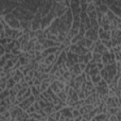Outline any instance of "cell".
<instances>
[{
    "label": "cell",
    "instance_id": "obj_1",
    "mask_svg": "<svg viewBox=\"0 0 121 121\" xmlns=\"http://www.w3.org/2000/svg\"><path fill=\"white\" fill-rule=\"evenodd\" d=\"M3 19L5 20V22L7 23V25L11 27V28H15V29H21L20 26V21L13 15L12 12H9L7 14L4 15Z\"/></svg>",
    "mask_w": 121,
    "mask_h": 121
},
{
    "label": "cell",
    "instance_id": "obj_2",
    "mask_svg": "<svg viewBox=\"0 0 121 121\" xmlns=\"http://www.w3.org/2000/svg\"><path fill=\"white\" fill-rule=\"evenodd\" d=\"M69 51H71L72 53H75L77 55H82V54H86L89 50L84 47V46H80V45H78L76 43H71L70 46H69Z\"/></svg>",
    "mask_w": 121,
    "mask_h": 121
},
{
    "label": "cell",
    "instance_id": "obj_3",
    "mask_svg": "<svg viewBox=\"0 0 121 121\" xmlns=\"http://www.w3.org/2000/svg\"><path fill=\"white\" fill-rule=\"evenodd\" d=\"M72 110H73V107L66 105V106L62 107L60 111V113L65 116V120H72V119H73Z\"/></svg>",
    "mask_w": 121,
    "mask_h": 121
},
{
    "label": "cell",
    "instance_id": "obj_4",
    "mask_svg": "<svg viewBox=\"0 0 121 121\" xmlns=\"http://www.w3.org/2000/svg\"><path fill=\"white\" fill-rule=\"evenodd\" d=\"M84 37L90 39V40L93 41V42H95V41L98 39V34H97V31H96V30H95V29H93L92 27H90V28L86 29L85 34H84Z\"/></svg>",
    "mask_w": 121,
    "mask_h": 121
},
{
    "label": "cell",
    "instance_id": "obj_5",
    "mask_svg": "<svg viewBox=\"0 0 121 121\" xmlns=\"http://www.w3.org/2000/svg\"><path fill=\"white\" fill-rule=\"evenodd\" d=\"M92 59V52L88 51L86 54H82V55H78V62H83L85 64H87Z\"/></svg>",
    "mask_w": 121,
    "mask_h": 121
},
{
    "label": "cell",
    "instance_id": "obj_6",
    "mask_svg": "<svg viewBox=\"0 0 121 121\" xmlns=\"http://www.w3.org/2000/svg\"><path fill=\"white\" fill-rule=\"evenodd\" d=\"M108 9L117 17H120V14H121V11H120V7L116 6L114 3H112L111 5L108 6Z\"/></svg>",
    "mask_w": 121,
    "mask_h": 121
},
{
    "label": "cell",
    "instance_id": "obj_7",
    "mask_svg": "<svg viewBox=\"0 0 121 121\" xmlns=\"http://www.w3.org/2000/svg\"><path fill=\"white\" fill-rule=\"evenodd\" d=\"M110 114L109 113H105V112H98L96 113L91 120H98V121H104V120H108V116Z\"/></svg>",
    "mask_w": 121,
    "mask_h": 121
},
{
    "label": "cell",
    "instance_id": "obj_8",
    "mask_svg": "<svg viewBox=\"0 0 121 121\" xmlns=\"http://www.w3.org/2000/svg\"><path fill=\"white\" fill-rule=\"evenodd\" d=\"M98 39L101 40H111V30L108 31H102L100 34H98Z\"/></svg>",
    "mask_w": 121,
    "mask_h": 121
},
{
    "label": "cell",
    "instance_id": "obj_9",
    "mask_svg": "<svg viewBox=\"0 0 121 121\" xmlns=\"http://www.w3.org/2000/svg\"><path fill=\"white\" fill-rule=\"evenodd\" d=\"M30 105H32V104L29 102V100H28L27 98H25L23 101H21V102L18 104V106H19L21 109H23L24 111H26L27 108H29Z\"/></svg>",
    "mask_w": 121,
    "mask_h": 121
},
{
    "label": "cell",
    "instance_id": "obj_10",
    "mask_svg": "<svg viewBox=\"0 0 121 121\" xmlns=\"http://www.w3.org/2000/svg\"><path fill=\"white\" fill-rule=\"evenodd\" d=\"M95 91L98 95H108V91H109V88L108 86L107 87H100V86H95Z\"/></svg>",
    "mask_w": 121,
    "mask_h": 121
},
{
    "label": "cell",
    "instance_id": "obj_11",
    "mask_svg": "<svg viewBox=\"0 0 121 121\" xmlns=\"http://www.w3.org/2000/svg\"><path fill=\"white\" fill-rule=\"evenodd\" d=\"M50 88L52 89V91L55 93V94H59L61 90L58 87V85H57V82H56V80H54V81H52L51 83H50Z\"/></svg>",
    "mask_w": 121,
    "mask_h": 121
},
{
    "label": "cell",
    "instance_id": "obj_12",
    "mask_svg": "<svg viewBox=\"0 0 121 121\" xmlns=\"http://www.w3.org/2000/svg\"><path fill=\"white\" fill-rule=\"evenodd\" d=\"M80 6L79 0H69V9L78 8Z\"/></svg>",
    "mask_w": 121,
    "mask_h": 121
},
{
    "label": "cell",
    "instance_id": "obj_13",
    "mask_svg": "<svg viewBox=\"0 0 121 121\" xmlns=\"http://www.w3.org/2000/svg\"><path fill=\"white\" fill-rule=\"evenodd\" d=\"M90 25H91V27L95 30L97 31L98 27H99V25H98V22L96 19H90Z\"/></svg>",
    "mask_w": 121,
    "mask_h": 121
},
{
    "label": "cell",
    "instance_id": "obj_14",
    "mask_svg": "<svg viewBox=\"0 0 121 121\" xmlns=\"http://www.w3.org/2000/svg\"><path fill=\"white\" fill-rule=\"evenodd\" d=\"M120 110L119 107H107V113L109 114H115Z\"/></svg>",
    "mask_w": 121,
    "mask_h": 121
},
{
    "label": "cell",
    "instance_id": "obj_15",
    "mask_svg": "<svg viewBox=\"0 0 121 121\" xmlns=\"http://www.w3.org/2000/svg\"><path fill=\"white\" fill-rule=\"evenodd\" d=\"M18 61L20 62V64H21V65H26V64H27V63L29 62V59L22 55V56H20V57H19Z\"/></svg>",
    "mask_w": 121,
    "mask_h": 121
},
{
    "label": "cell",
    "instance_id": "obj_16",
    "mask_svg": "<svg viewBox=\"0 0 121 121\" xmlns=\"http://www.w3.org/2000/svg\"><path fill=\"white\" fill-rule=\"evenodd\" d=\"M57 95H58V97L60 99V101H62V102H65L66 101V99H67V94L64 92V91H60L59 94H57Z\"/></svg>",
    "mask_w": 121,
    "mask_h": 121
},
{
    "label": "cell",
    "instance_id": "obj_17",
    "mask_svg": "<svg viewBox=\"0 0 121 121\" xmlns=\"http://www.w3.org/2000/svg\"><path fill=\"white\" fill-rule=\"evenodd\" d=\"M100 79H101V77H100V75H99V74L95 75V76H91V81L93 82L94 86H95V85L97 84V82H98Z\"/></svg>",
    "mask_w": 121,
    "mask_h": 121
},
{
    "label": "cell",
    "instance_id": "obj_18",
    "mask_svg": "<svg viewBox=\"0 0 121 121\" xmlns=\"http://www.w3.org/2000/svg\"><path fill=\"white\" fill-rule=\"evenodd\" d=\"M15 80L13 79V78L11 77V78H8L7 79V89H10V88H12V87H14V85H15Z\"/></svg>",
    "mask_w": 121,
    "mask_h": 121
},
{
    "label": "cell",
    "instance_id": "obj_19",
    "mask_svg": "<svg viewBox=\"0 0 121 121\" xmlns=\"http://www.w3.org/2000/svg\"><path fill=\"white\" fill-rule=\"evenodd\" d=\"M101 43L109 50L110 48H112V41L111 40H101Z\"/></svg>",
    "mask_w": 121,
    "mask_h": 121
},
{
    "label": "cell",
    "instance_id": "obj_20",
    "mask_svg": "<svg viewBox=\"0 0 121 121\" xmlns=\"http://www.w3.org/2000/svg\"><path fill=\"white\" fill-rule=\"evenodd\" d=\"M84 36H81V35H79L78 33L77 34V35H75L72 39H71V43H77L78 41H80L82 38H83Z\"/></svg>",
    "mask_w": 121,
    "mask_h": 121
},
{
    "label": "cell",
    "instance_id": "obj_21",
    "mask_svg": "<svg viewBox=\"0 0 121 121\" xmlns=\"http://www.w3.org/2000/svg\"><path fill=\"white\" fill-rule=\"evenodd\" d=\"M98 8V9L103 13V14H106V12L108 11V5L107 4H102V5H100L99 7H97Z\"/></svg>",
    "mask_w": 121,
    "mask_h": 121
},
{
    "label": "cell",
    "instance_id": "obj_22",
    "mask_svg": "<svg viewBox=\"0 0 121 121\" xmlns=\"http://www.w3.org/2000/svg\"><path fill=\"white\" fill-rule=\"evenodd\" d=\"M95 6L93 2L91 3H87V9H86V12H90L92 10H95Z\"/></svg>",
    "mask_w": 121,
    "mask_h": 121
},
{
    "label": "cell",
    "instance_id": "obj_23",
    "mask_svg": "<svg viewBox=\"0 0 121 121\" xmlns=\"http://www.w3.org/2000/svg\"><path fill=\"white\" fill-rule=\"evenodd\" d=\"M30 89H31V95H33L34 96H37V95L40 94V92H39V90L36 88V86L32 85V86H30Z\"/></svg>",
    "mask_w": 121,
    "mask_h": 121
},
{
    "label": "cell",
    "instance_id": "obj_24",
    "mask_svg": "<svg viewBox=\"0 0 121 121\" xmlns=\"http://www.w3.org/2000/svg\"><path fill=\"white\" fill-rule=\"evenodd\" d=\"M34 50H39V51H43V44H41L40 43H38V42L36 41V42H35V43H34Z\"/></svg>",
    "mask_w": 121,
    "mask_h": 121
},
{
    "label": "cell",
    "instance_id": "obj_25",
    "mask_svg": "<svg viewBox=\"0 0 121 121\" xmlns=\"http://www.w3.org/2000/svg\"><path fill=\"white\" fill-rule=\"evenodd\" d=\"M85 31H86V29H85L84 26H83L82 24H80V25H79V27H78V33L79 35H81V36H84Z\"/></svg>",
    "mask_w": 121,
    "mask_h": 121
},
{
    "label": "cell",
    "instance_id": "obj_26",
    "mask_svg": "<svg viewBox=\"0 0 121 121\" xmlns=\"http://www.w3.org/2000/svg\"><path fill=\"white\" fill-rule=\"evenodd\" d=\"M87 15L90 19H96V11L95 9V10H92L90 12H87Z\"/></svg>",
    "mask_w": 121,
    "mask_h": 121
},
{
    "label": "cell",
    "instance_id": "obj_27",
    "mask_svg": "<svg viewBox=\"0 0 121 121\" xmlns=\"http://www.w3.org/2000/svg\"><path fill=\"white\" fill-rule=\"evenodd\" d=\"M62 77L65 78V80H66V81H68V80L71 78V72H70L69 70L65 71V72L62 74Z\"/></svg>",
    "mask_w": 121,
    "mask_h": 121
},
{
    "label": "cell",
    "instance_id": "obj_28",
    "mask_svg": "<svg viewBox=\"0 0 121 121\" xmlns=\"http://www.w3.org/2000/svg\"><path fill=\"white\" fill-rule=\"evenodd\" d=\"M95 86H100V87H107L108 86V84H107V82H106V80L105 79H103V78H101L98 82H97V84L95 85Z\"/></svg>",
    "mask_w": 121,
    "mask_h": 121
},
{
    "label": "cell",
    "instance_id": "obj_29",
    "mask_svg": "<svg viewBox=\"0 0 121 121\" xmlns=\"http://www.w3.org/2000/svg\"><path fill=\"white\" fill-rule=\"evenodd\" d=\"M7 60H7V59L4 57V55L0 57V68H3V67L6 65Z\"/></svg>",
    "mask_w": 121,
    "mask_h": 121
},
{
    "label": "cell",
    "instance_id": "obj_30",
    "mask_svg": "<svg viewBox=\"0 0 121 121\" xmlns=\"http://www.w3.org/2000/svg\"><path fill=\"white\" fill-rule=\"evenodd\" d=\"M88 74H89L90 76H95V75H97V74H99V70H98L96 67H95V68L91 69V70L88 72Z\"/></svg>",
    "mask_w": 121,
    "mask_h": 121
},
{
    "label": "cell",
    "instance_id": "obj_31",
    "mask_svg": "<svg viewBox=\"0 0 121 121\" xmlns=\"http://www.w3.org/2000/svg\"><path fill=\"white\" fill-rule=\"evenodd\" d=\"M31 95V89H30V87H27V89L26 90V92H25V94L23 95V98L25 99V98H27L28 96H30Z\"/></svg>",
    "mask_w": 121,
    "mask_h": 121
},
{
    "label": "cell",
    "instance_id": "obj_32",
    "mask_svg": "<svg viewBox=\"0 0 121 121\" xmlns=\"http://www.w3.org/2000/svg\"><path fill=\"white\" fill-rule=\"evenodd\" d=\"M58 68H59L58 64H57V63H54L53 66H52V68H51V70H50V72H49V74H50V75H54V74L58 71Z\"/></svg>",
    "mask_w": 121,
    "mask_h": 121
},
{
    "label": "cell",
    "instance_id": "obj_33",
    "mask_svg": "<svg viewBox=\"0 0 121 121\" xmlns=\"http://www.w3.org/2000/svg\"><path fill=\"white\" fill-rule=\"evenodd\" d=\"M93 43H94L93 41H91L90 39H88V38L85 37V47H86L87 49H89V47L91 46V44H92Z\"/></svg>",
    "mask_w": 121,
    "mask_h": 121
},
{
    "label": "cell",
    "instance_id": "obj_34",
    "mask_svg": "<svg viewBox=\"0 0 121 121\" xmlns=\"http://www.w3.org/2000/svg\"><path fill=\"white\" fill-rule=\"evenodd\" d=\"M4 57H5L7 60H11V59H13V58L15 57V55H13L11 52H9V53H5V54H4Z\"/></svg>",
    "mask_w": 121,
    "mask_h": 121
},
{
    "label": "cell",
    "instance_id": "obj_35",
    "mask_svg": "<svg viewBox=\"0 0 121 121\" xmlns=\"http://www.w3.org/2000/svg\"><path fill=\"white\" fill-rule=\"evenodd\" d=\"M56 82H57L58 87H59L60 90H63V89H64V86H65V83H64V82H61V81H59V80H56Z\"/></svg>",
    "mask_w": 121,
    "mask_h": 121
},
{
    "label": "cell",
    "instance_id": "obj_36",
    "mask_svg": "<svg viewBox=\"0 0 121 121\" xmlns=\"http://www.w3.org/2000/svg\"><path fill=\"white\" fill-rule=\"evenodd\" d=\"M79 114H80V113H79L78 110L73 108V110H72V115H73V118H75L76 116H78V115H79Z\"/></svg>",
    "mask_w": 121,
    "mask_h": 121
},
{
    "label": "cell",
    "instance_id": "obj_37",
    "mask_svg": "<svg viewBox=\"0 0 121 121\" xmlns=\"http://www.w3.org/2000/svg\"><path fill=\"white\" fill-rule=\"evenodd\" d=\"M32 105H33V107L35 108L36 112H37V111H39V110L41 109V107H40V105H39V103H38V101H37V100H35V101L32 103Z\"/></svg>",
    "mask_w": 121,
    "mask_h": 121
},
{
    "label": "cell",
    "instance_id": "obj_38",
    "mask_svg": "<svg viewBox=\"0 0 121 121\" xmlns=\"http://www.w3.org/2000/svg\"><path fill=\"white\" fill-rule=\"evenodd\" d=\"M61 43H63L65 46H68V45H70L71 44V41L69 40V39H67V38H65L64 40H63V42Z\"/></svg>",
    "mask_w": 121,
    "mask_h": 121
},
{
    "label": "cell",
    "instance_id": "obj_39",
    "mask_svg": "<svg viewBox=\"0 0 121 121\" xmlns=\"http://www.w3.org/2000/svg\"><path fill=\"white\" fill-rule=\"evenodd\" d=\"M80 9H81V11H85L86 12V9H87V3H83V4H80Z\"/></svg>",
    "mask_w": 121,
    "mask_h": 121
},
{
    "label": "cell",
    "instance_id": "obj_40",
    "mask_svg": "<svg viewBox=\"0 0 121 121\" xmlns=\"http://www.w3.org/2000/svg\"><path fill=\"white\" fill-rule=\"evenodd\" d=\"M2 93H3V95H4V96L5 97H8V96H9V89H4L3 91H2Z\"/></svg>",
    "mask_w": 121,
    "mask_h": 121
},
{
    "label": "cell",
    "instance_id": "obj_41",
    "mask_svg": "<svg viewBox=\"0 0 121 121\" xmlns=\"http://www.w3.org/2000/svg\"><path fill=\"white\" fill-rule=\"evenodd\" d=\"M101 27L103 28V30H104V31H108V30H110V24L102 25V26H101Z\"/></svg>",
    "mask_w": 121,
    "mask_h": 121
},
{
    "label": "cell",
    "instance_id": "obj_42",
    "mask_svg": "<svg viewBox=\"0 0 121 121\" xmlns=\"http://www.w3.org/2000/svg\"><path fill=\"white\" fill-rule=\"evenodd\" d=\"M114 59H115V61L120 60V51L114 52Z\"/></svg>",
    "mask_w": 121,
    "mask_h": 121
},
{
    "label": "cell",
    "instance_id": "obj_43",
    "mask_svg": "<svg viewBox=\"0 0 121 121\" xmlns=\"http://www.w3.org/2000/svg\"><path fill=\"white\" fill-rule=\"evenodd\" d=\"M0 44H2L3 46H4L5 44H7V38H6V37L0 39Z\"/></svg>",
    "mask_w": 121,
    "mask_h": 121
},
{
    "label": "cell",
    "instance_id": "obj_44",
    "mask_svg": "<svg viewBox=\"0 0 121 121\" xmlns=\"http://www.w3.org/2000/svg\"><path fill=\"white\" fill-rule=\"evenodd\" d=\"M78 65H79L80 70L83 72V71H84V69H85V67H86V64H85V63H83V62H78Z\"/></svg>",
    "mask_w": 121,
    "mask_h": 121
},
{
    "label": "cell",
    "instance_id": "obj_45",
    "mask_svg": "<svg viewBox=\"0 0 121 121\" xmlns=\"http://www.w3.org/2000/svg\"><path fill=\"white\" fill-rule=\"evenodd\" d=\"M115 116L117 118V121H120L121 120V110H119L116 113H115Z\"/></svg>",
    "mask_w": 121,
    "mask_h": 121
},
{
    "label": "cell",
    "instance_id": "obj_46",
    "mask_svg": "<svg viewBox=\"0 0 121 121\" xmlns=\"http://www.w3.org/2000/svg\"><path fill=\"white\" fill-rule=\"evenodd\" d=\"M103 67H104V64H103L102 62H96V68H97L98 70H101Z\"/></svg>",
    "mask_w": 121,
    "mask_h": 121
},
{
    "label": "cell",
    "instance_id": "obj_47",
    "mask_svg": "<svg viewBox=\"0 0 121 121\" xmlns=\"http://www.w3.org/2000/svg\"><path fill=\"white\" fill-rule=\"evenodd\" d=\"M12 78H13V79L15 80V82H19V81H20V79H21V78H20L18 75H14Z\"/></svg>",
    "mask_w": 121,
    "mask_h": 121
},
{
    "label": "cell",
    "instance_id": "obj_48",
    "mask_svg": "<svg viewBox=\"0 0 121 121\" xmlns=\"http://www.w3.org/2000/svg\"><path fill=\"white\" fill-rule=\"evenodd\" d=\"M6 38H7V43H11V42L14 41L11 37H6Z\"/></svg>",
    "mask_w": 121,
    "mask_h": 121
},
{
    "label": "cell",
    "instance_id": "obj_49",
    "mask_svg": "<svg viewBox=\"0 0 121 121\" xmlns=\"http://www.w3.org/2000/svg\"><path fill=\"white\" fill-rule=\"evenodd\" d=\"M4 37H5V30L2 29V30H0V39L4 38Z\"/></svg>",
    "mask_w": 121,
    "mask_h": 121
},
{
    "label": "cell",
    "instance_id": "obj_50",
    "mask_svg": "<svg viewBox=\"0 0 121 121\" xmlns=\"http://www.w3.org/2000/svg\"><path fill=\"white\" fill-rule=\"evenodd\" d=\"M27 85H28V87H30V86H32L33 85V79L31 78L30 80H28L27 81Z\"/></svg>",
    "mask_w": 121,
    "mask_h": 121
},
{
    "label": "cell",
    "instance_id": "obj_51",
    "mask_svg": "<svg viewBox=\"0 0 121 121\" xmlns=\"http://www.w3.org/2000/svg\"><path fill=\"white\" fill-rule=\"evenodd\" d=\"M79 2H80V4H83V3H87V2H86V0H79Z\"/></svg>",
    "mask_w": 121,
    "mask_h": 121
},
{
    "label": "cell",
    "instance_id": "obj_52",
    "mask_svg": "<svg viewBox=\"0 0 121 121\" xmlns=\"http://www.w3.org/2000/svg\"><path fill=\"white\" fill-rule=\"evenodd\" d=\"M86 2L87 3H91V2H93V0H86Z\"/></svg>",
    "mask_w": 121,
    "mask_h": 121
},
{
    "label": "cell",
    "instance_id": "obj_53",
    "mask_svg": "<svg viewBox=\"0 0 121 121\" xmlns=\"http://www.w3.org/2000/svg\"><path fill=\"white\" fill-rule=\"evenodd\" d=\"M0 101H1V99H0Z\"/></svg>",
    "mask_w": 121,
    "mask_h": 121
}]
</instances>
